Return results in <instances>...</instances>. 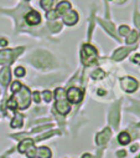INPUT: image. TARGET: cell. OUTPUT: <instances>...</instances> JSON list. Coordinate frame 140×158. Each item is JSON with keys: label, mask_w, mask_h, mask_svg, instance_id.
<instances>
[{"label": "cell", "mask_w": 140, "mask_h": 158, "mask_svg": "<svg viewBox=\"0 0 140 158\" xmlns=\"http://www.w3.org/2000/svg\"><path fill=\"white\" fill-rule=\"evenodd\" d=\"M55 97H56V110L61 114H67L71 111V105H69L66 97V91L63 89H56Z\"/></svg>", "instance_id": "obj_1"}, {"label": "cell", "mask_w": 140, "mask_h": 158, "mask_svg": "<svg viewBox=\"0 0 140 158\" xmlns=\"http://www.w3.org/2000/svg\"><path fill=\"white\" fill-rule=\"evenodd\" d=\"M13 98L15 100L18 108L26 110L30 106V102H31V94H30V91H29L27 87L21 86L20 90L18 92H15V96Z\"/></svg>", "instance_id": "obj_2"}, {"label": "cell", "mask_w": 140, "mask_h": 158, "mask_svg": "<svg viewBox=\"0 0 140 158\" xmlns=\"http://www.w3.org/2000/svg\"><path fill=\"white\" fill-rule=\"evenodd\" d=\"M81 59H82L83 65H86V66L91 65L97 59V50L92 45H88V44L83 45V48L81 50Z\"/></svg>", "instance_id": "obj_3"}, {"label": "cell", "mask_w": 140, "mask_h": 158, "mask_svg": "<svg viewBox=\"0 0 140 158\" xmlns=\"http://www.w3.org/2000/svg\"><path fill=\"white\" fill-rule=\"evenodd\" d=\"M32 64L37 67H49L51 65V56L45 51H36L32 56Z\"/></svg>", "instance_id": "obj_4"}, {"label": "cell", "mask_w": 140, "mask_h": 158, "mask_svg": "<svg viewBox=\"0 0 140 158\" xmlns=\"http://www.w3.org/2000/svg\"><path fill=\"white\" fill-rule=\"evenodd\" d=\"M66 97L68 100V102L71 103H78L82 101V97H83V92L77 89V87H71L67 92H66Z\"/></svg>", "instance_id": "obj_5"}, {"label": "cell", "mask_w": 140, "mask_h": 158, "mask_svg": "<svg viewBox=\"0 0 140 158\" xmlns=\"http://www.w3.org/2000/svg\"><path fill=\"white\" fill-rule=\"evenodd\" d=\"M120 85H122L123 90L126 91V92H134L138 89V86H139L138 81L135 80V78H133V77H124V78H122Z\"/></svg>", "instance_id": "obj_6"}, {"label": "cell", "mask_w": 140, "mask_h": 158, "mask_svg": "<svg viewBox=\"0 0 140 158\" xmlns=\"http://www.w3.org/2000/svg\"><path fill=\"white\" fill-rule=\"evenodd\" d=\"M25 19H26V23L29 25H31V26L39 25L41 23V15L37 11H35V10H31L30 13H27L26 16H25Z\"/></svg>", "instance_id": "obj_7"}, {"label": "cell", "mask_w": 140, "mask_h": 158, "mask_svg": "<svg viewBox=\"0 0 140 158\" xmlns=\"http://www.w3.org/2000/svg\"><path fill=\"white\" fill-rule=\"evenodd\" d=\"M63 23L67 24V25H75L77 21H78V15L75 10H68L67 13H64L63 15Z\"/></svg>", "instance_id": "obj_8"}, {"label": "cell", "mask_w": 140, "mask_h": 158, "mask_svg": "<svg viewBox=\"0 0 140 158\" xmlns=\"http://www.w3.org/2000/svg\"><path fill=\"white\" fill-rule=\"evenodd\" d=\"M14 61V51L11 50H3L0 51V64L6 65Z\"/></svg>", "instance_id": "obj_9"}, {"label": "cell", "mask_w": 140, "mask_h": 158, "mask_svg": "<svg viewBox=\"0 0 140 158\" xmlns=\"http://www.w3.org/2000/svg\"><path fill=\"white\" fill-rule=\"evenodd\" d=\"M111 135H112L111 128H104L100 133L97 135V144H104V143H107L108 139L111 138Z\"/></svg>", "instance_id": "obj_10"}, {"label": "cell", "mask_w": 140, "mask_h": 158, "mask_svg": "<svg viewBox=\"0 0 140 158\" xmlns=\"http://www.w3.org/2000/svg\"><path fill=\"white\" fill-rule=\"evenodd\" d=\"M10 78H11L10 69L9 67H4L2 70V72H0V82H2L3 86H6L10 82Z\"/></svg>", "instance_id": "obj_11"}, {"label": "cell", "mask_w": 140, "mask_h": 158, "mask_svg": "<svg viewBox=\"0 0 140 158\" xmlns=\"http://www.w3.org/2000/svg\"><path fill=\"white\" fill-rule=\"evenodd\" d=\"M68 10H71V4H69L68 2H61V3L57 5L56 13H57V15H63V14L67 13Z\"/></svg>", "instance_id": "obj_12"}, {"label": "cell", "mask_w": 140, "mask_h": 158, "mask_svg": "<svg viewBox=\"0 0 140 158\" xmlns=\"http://www.w3.org/2000/svg\"><path fill=\"white\" fill-rule=\"evenodd\" d=\"M109 121L113 126H117L118 125V121H119V111H118V106H114V108L109 113Z\"/></svg>", "instance_id": "obj_13"}, {"label": "cell", "mask_w": 140, "mask_h": 158, "mask_svg": "<svg viewBox=\"0 0 140 158\" xmlns=\"http://www.w3.org/2000/svg\"><path fill=\"white\" fill-rule=\"evenodd\" d=\"M130 50H133V49H129V48H122L120 50H117V51L114 52L113 59H114V60H122V59H124V57L130 52Z\"/></svg>", "instance_id": "obj_14"}, {"label": "cell", "mask_w": 140, "mask_h": 158, "mask_svg": "<svg viewBox=\"0 0 140 158\" xmlns=\"http://www.w3.org/2000/svg\"><path fill=\"white\" fill-rule=\"evenodd\" d=\"M32 146H33V141L32 139H30V138L24 139V141H21V143L19 146V152L20 153H26V151L29 148H31Z\"/></svg>", "instance_id": "obj_15"}, {"label": "cell", "mask_w": 140, "mask_h": 158, "mask_svg": "<svg viewBox=\"0 0 140 158\" xmlns=\"http://www.w3.org/2000/svg\"><path fill=\"white\" fill-rule=\"evenodd\" d=\"M36 156L39 158H51L52 153H51V151L47 147H40V148H37Z\"/></svg>", "instance_id": "obj_16"}, {"label": "cell", "mask_w": 140, "mask_h": 158, "mask_svg": "<svg viewBox=\"0 0 140 158\" xmlns=\"http://www.w3.org/2000/svg\"><path fill=\"white\" fill-rule=\"evenodd\" d=\"M118 141H119V143H120V144L125 146V144L130 143L131 137H130V135H129L128 132H122V133L118 136Z\"/></svg>", "instance_id": "obj_17"}, {"label": "cell", "mask_w": 140, "mask_h": 158, "mask_svg": "<svg viewBox=\"0 0 140 158\" xmlns=\"http://www.w3.org/2000/svg\"><path fill=\"white\" fill-rule=\"evenodd\" d=\"M21 126H22V116L19 114V113H16L15 117H14V120L11 121V127L19 128V127H21Z\"/></svg>", "instance_id": "obj_18"}, {"label": "cell", "mask_w": 140, "mask_h": 158, "mask_svg": "<svg viewBox=\"0 0 140 158\" xmlns=\"http://www.w3.org/2000/svg\"><path fill=\"white\" fill-rule=\"evenodd\" d=\"M126 36H128L126 37V44H134L138 40V32L136 31H130Z\"/></svg>", "instance_id": "obj_19"}, {"label": "cell", "mask_w": 140, "mask_h": 158, "mask_svg": "<svg viewBox=\"0 0 140 158\" xmlns=\"http://www.w3.org/2000/svg\"><path fill=\"white\" fill-rule=\"evenodd\" d=\"M99 21H100V24H102L104 27H106V29H107V30H108V31H109V32H111V34H112V35L115 37V32H114V25H113V24L107 23V21H103V20H99Z\"/></svg>", "instance_id": "obj_20"}, {"label": "cell", "mask_w": 140, "mask_h": 158, "mask_svg": "<svg viewBox=\"0 0 140 158\" xmlns=\"http://www.w3.org/2000/svg\"><path fill=\"white\" fill-rule=\"evenodd\" d=\"M52 4H53V0H41V3H40V5H41L46 11H50Z\"/></svg>", "instance_id": "obj_21"}, {"label": "cell", "mask_w": 140, "mask_h": 158, "mask_svg": "<svg viewBox=\"0 0 140 158\" xmlns=\"http://www.w3.org/2000/svg\"><path fill=\"white\" fill-rule=\"evenodd\" d=\"M36 152H37V148H35V147L32 146L31 148H29V149L26 151V156H27L29 158H35V157H36Z\"/></svg>", "instance_id": "obj_22"}, {"label": "cell", "mask_w": 140, "mask_h": 158, "mask_svg": "<svg viewBox=\"0 0 140 158\" xmlns=\"http://www.w3.org/2000/svg\"><path fill=\"white\" fill-rule=\"evenodd\" d=\"M104 75H106V73H104L100 69H98V70H95V71L92 73V77L97 80V78H102V77H104Z\"/></svg>", "instance_id": "obj_23"}, {"label": "cell", "mask_w": 140, "mask_h": 158, "mask_svg": "<svg viewBox=\"0 0 140 158\" xmlns=\"http://www.w3.org/2000/svg\"><path fill=\"white\" fill-rule=\"evenodd\" d=\"M57 16H58V15H57L56 10H52V11H47V14H46V18H47L49 20H55Z\"/></svg>", "instance_id": "obj_24"}, {"label": "cell", "mask_w": 140, "mask_h": 158, "mask_svg": "<svg viewBox=\"0 0 140 158\" xmlns=\"http://www.w3.org/2000/svg\"><path fill=\"white\" fill-rule=\"evenodd\" d=\"M119 32H120V35H123V36H125V35H128V34L130 32V29H129L128 26H125V25H123V26H120V27H119Z\"/></svg>", "instance_id": "obj_25"}, {"label": "cell", "mask_w": 140, "mask_h": 158, "mask_svg": "<svg viewBox=\"0 0 140 158\" xmlns=\"http://www.w3.org/2000/svg\"><path fill=\"white\" fill-rule=\"evenodd\" d=\"M15 75H16L18 77H22V76L25 75V69L21 67V66L16 67V70H15Z\"/></svg>", "instance_id": "obj_26"}, {"label": "cell", "mask_w": 140, "mask_h": 158, "mask_svg": "<svg viewBox=\"0 0 140 158\" xmlns=\"http://www.w3.org/2000/svg\"><path fill=\"white\" fill-rule=\"evenodd\" d=\"M20 87H21V84L20 82H18V81H15L14 84H13V86H11V92H18L19 90H20Z\"/></svg>", "instance_id": "obj_27"}, {"label": "cell", "mask_w": 140, "mask_h": 158, "mask_svg": "<svg viewBox=\"0 0 140 158\" xmlns=\"http://www.w3.org/2000/svg\"><path fill=\"white\" fill-rule=\"evenodd\" d=\"M44 97H45V101L46 102H50L51 101V97H52V94L50 91H45L44 92Z\"/></svg>", "instance_id": "obj_28"}, {"label": "cell", "mask_w": 140, "mask_h": 158, "mask_svg": "<svg viewBox=\"0 0 140 158\" xmlns=\"http://www.w3.org/2000/svg\"><path fill=\"white\" fill-rule=\"evenodd\" d=\"M131 61L135 62V64H139V65H140V55H135V56L131 59Z\"/></svg>", "instance_id": "obj_29"}, {"label": "cell", "mask_w": 140, "mask_h": 158, "mask_svg": "<svg viewBox=\"0 0 140 158\" xmlns=\"http://www.w3.org/2000/svg\"><path fill=\"white\" fill-rule=\"evenodd\" d=\"M135 25H136L138 27H140V15H139V14L135 15Z\"/></svg>", "instance_id": "obj_30"}, {"label": "cell", "mask_w": 140, "mask_h": 158, "mask_svg": "<svg viewBox=\"0 0 140 158\" xmlns=\"http://www.w3.org/2000/svg\"><path fill=\"white\" fill-rule=\"evenodd\" d=\"M33 100L36 102H40V92H35L33 94Z\"/></svg>", "instance_id": "obj_31"}, {"label": "cell", "mask_w": 140, "mask_h": 158, "mask_svg": "<svg viewBox=\"0 0 140 158\" xmlns=\"http://www.w3.org/2000/svg\"><path fill=\"white\" fill-rule=\"evenodd\" d=\"M117 154H118V157H125V154H126V153H125L124 151H119Z\"/></svg>", "instance_id": "obj_32"}, {"label": "cell", "mask_w": 140, "mask_h": 158, "mask_svg": "<svg viewBox=\"0 0 140 158\" xmlns=\"http://www.w3.org/2000/svg\"><path fill=\"white\" fill-rule=\"evenodd\" d=\"M6 44H8V41L5 40V39H3V40H0V45H2V46H6Z\"/></svg>", "instance_id": "obj_33"}, {"label": "cell", "mask_w": 140, "mask_h": 158, "mask_svg": "<svg viewBox=\"0 0 140 158\" xmlns=\"http://www.w3.org/2000/svg\"><path fill=\"white\" fill-rule=\"evenodd\" d=\"M82 158H93V157H92L89 153H86V154H83V157H82Z\"/></svg>", "instance_id": "obj_34"}, {"label": "cell", "mask_w": 140, "mask_h": 158, "mask_svg": "<svg viewBox=\"0 0 140 158\" xmlns=\"http://www.w3.org/2000/svg\"><path fill=\"white\" fill-rule=\"evenodd\" d=\"M136 149H138V146H133V147H131V151H133V152H135Z\"/></svg>", "instance_id": "obj_35"}, {"label": "cell", "mask_w": 140, "mask_h": 158, "mask_svg": "<svg viewBox=\"0 0 140 158\" xmlns=\"http://www.w3.org/2000/svg\"><path fill=\"white\" fill-rule=\"evenodd\" d=\"M98 95H104V91H100V90H99V91H98Z\"/></svg>", "instance_id": "obj_36"}, {"label": "cell", "mask_w": 140, "mask_h": 158, "mask_svg": "<svg viewBox=\"0 0 140 158\" xmlns=\"http://www.w3.org/2000/svg\"><path fill=\"white\" fill-rule=\"evenodd\" d=\"M26 2H29V0H26Z\"/></svg>", "instance_id": "obj_37"}]
</instances>
